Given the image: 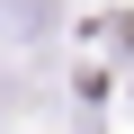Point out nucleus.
<instances>
[{"label": "nucleus", "mask_w": 134, "mask_h": 134, "mask_svg": "<svg viewBox=\"0 0 134 134\" xmlns=\"http://www.w3.org/2000/svg\"><path fill=\"white\" fill-rule=\"evenodd\" d=\"M54 27H63V0H0V36L27 45V36H54Z\"/></svg>", "instance_id": "nucleus-1"}, {"label": "nucleus", "mask_w": 134, "mask_h": 134, "mask_svg": "<svg viewBox=\"0 0 134 134\" xmlns=\"http://www.w3.org/2000/svg\"><path fill=\"white\" fill-rule=\"evenodd\" d=\"M0 116H9V72H0Z\"/></svg>", "instance_id": "nucleus-2"}]
</instances>
